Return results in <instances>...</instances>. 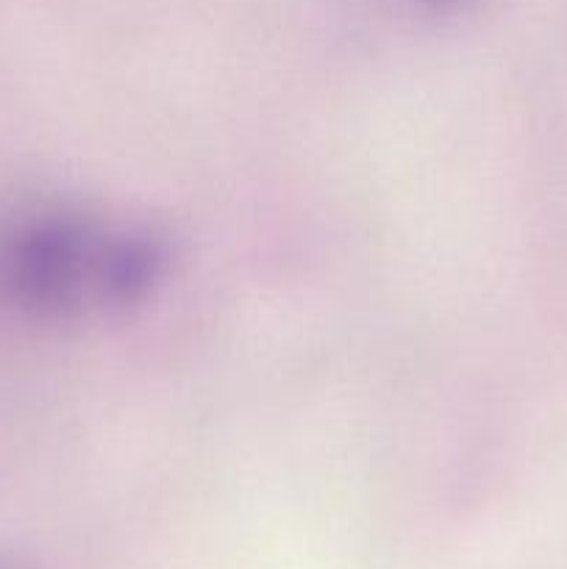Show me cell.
I'll list each match as a JSON object with an SVG mask.
<instances>
[{
  "label": "cell",
  "instance_id": "1",
  "mask_svg": "<svg viewBox=\"0 0 567 569\" xmlns=\"http://www.w3.org/2000/svg\"><path fill=\"white\" fill-rule=\"evenodd\" d=\"M0 569H28L26 565H20V561H14V559H3V556H0Z\"/></svg>",
  "mask_w": 567,
  "mask_h": 569
}]
</instances>
